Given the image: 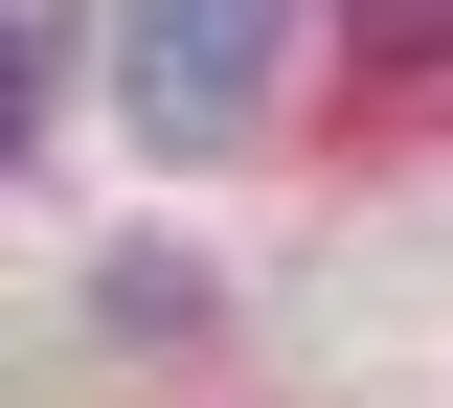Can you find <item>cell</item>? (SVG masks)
Instances as JSON below:
<instances>
[{
    "instance_id": "cell-4",
    "label": "cell",
    "mask_w": 453,
    "mask_h": 408,
    "mask_svg": "<svg viewBox=\"0 0 453 408\" xmlns=\"http://www.w3.org/2000/svg\"><path fill=\"white\" fill-rule=\"evenodd\" d=\"M363 23H431V0H363Z\"/></svg>"
},
{
    "instance_id": "cell-3",
    "label": "cell",
    "mask_w": 453,
    "mask_h": 408,
    "mask_svg": "<svg viewBox=\"0 0 453 408\" xmlns=\"http://www.w3.org/2000/svg\"><path fill=\"white\" fill-rule=\"evenodd\" d=\"M23 114H46V46H23V0H0V159H23Z\"/></svg>"
},
{
    "instance_id": "cell-1",
    "label": "cell",
    "mask_w": 453,
    "mask_h": 408,
    "mask_svg": "<svg viewBox=\"0 0 453 408\" xmlns=\"http://www.w3.org/2000/svg\"><path fill=\"white\" fill-rule=\"evenodd\" d=\"M273 46H295V0H113V91H136V136H250Z\"/></svg>"
},
{
    "instance_id": "cell-2",
    "label": "cell",
    "mask_w": 453,
    "mask_h": 408,
    "mask_svg": "<svg viewBox=\"0 0 453 408\" xmlns=\"http://www.w3.org/2000/svg\"><path fill=\"white\" fill-rule=\"evenodd\" d=\"M91 318H113V341H181V318H204V273H181V250H113Z\"/></svg>"
}]
</instances>
